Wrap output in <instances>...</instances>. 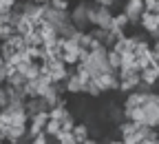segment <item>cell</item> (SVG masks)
I'll list each match as a JSON object with an SVG mask.
<instances>
[{"instance_id":"4","label":"cell","mask_w":159,"mask_h":144,"mask_svg":"<svg viewBox=\"0 0 159 144\" xmlns=\"http://www.w3.org/2000/svg\"><path fill=\"white\" fill-rule=\"evenodd\" d=\"M95 80H97L99 89H102V93H108V91L117 93V87H119L117 73H99V75H95Z\"/></svg>"},{"instance_id":"31","label":"cell","mask_w":159,"mask_h":144,"mask_svg":"<svg viewBox=\"0 0 159 144\" xmlns=\"http://www.w3.org/2000/svg\"><path fill=\"white\" fill-rule=\"evenodd\" d=\"M0 142H5V140H2V137H0Z\"/></svg>"},{"instance_id":"5","label":"cell","mask_w":159,"mask_h":144,"mask_svg":"<svg viewBox=\"0 0 159 144\" xmlns=\"http://www.w3.org/2000/svg\"><path fill=\"white\" fill-rule=\"evenodd\" d=\"M144 122L148 127L159 129V102H146L144 104Z\"/></svg>"},{"instance_id":"26","label":"cell","mask_w":159,"mask_h":144,"mask_svg":"<svg viewBox=\"0 0 159 144\" xmlns=\"http://www.w3.org/2000/svg\"><path fill=\"white\" fill-rule=\"evenodd\" d=\"M95 2H97L99 7H111V9H115V7L119 5V0H95Z\"/></svg>"},{"instance_id":"3","label":"cell","mask_w":159,"mask_h":144,"mask_svg":"<svg viewBox=\"0 0 159 144\" xmlns=\"http://www.w3.org/2000/svg\"><path fill=\"white\" fill-rule=\"evenodd\" d=\"M64 89H66L69 95H82V91H84V84H82V80L77 78L75 67H69V78L64 80Z\"/></svg>"},{"instance_id":"22","label":"cell","mask_w":159,"mask_h":144,"mask_svg":"<svg viewBox=\"0 0 159 144\" xmlns=\"http://www.w3.org/2000/svg\"><path fill=\"white\" fill-rule=\"evenodd\" d=\"M53 9H57V11H69L71 9V2H69V0H51V2H49Z\"/></svg>"},{"instance_id":"1","label":"cell","mask_w":159,"mask_h":144,"mask_svg":"<svg viewBox=\"0 0 159 144\" xmlns=\"http://www.w3.org/2000/svg\"><path fill=\"white\" fill-rule=\"evenodd\" d=\"M71 22L77 29H89V0H80L71 9Z\"/></svg>"},{"instance_id":"30","label":"cell","mask_w":159,"mask_h":144,"mask_svg":"<svg viewBox=\"0 0 159 144\" xmlns=\"http://www.w3.org/2000/svg\"><path fill=\"white\" fill-rule=\"evenodd\" d=\"M5 65V58H2V53H0V67H2Z\"/></svg>"},{"instance_id":"16","label":"cell","mask_w":159,"mask_h":144,"mask_svg":"<svg viewBox=\"0 0 159 144\" xmlns=\"http://www.w3.org/2000/svg\"><path fill=\"white\" fill-rule=\"evenodd\" d=\"M25 82H27L25 73H20V71H16L13 75H9V78H7V82H5V87H22Z\"/></svg>"},{"instance_id":"17","label":"cell","mask_w":159,"mask_h":144,"mask_svg":"<svg viewBox=\"0 0 159 144\" xmlns=\"http://www.w3.org/2000/svg\"><path fill=\"white\" fill-rule=\"evenodd\" d=\"M9 42L13 45V49H16V51H22V49H27L25 36H22V33H18V31H16V33H13V36L9 38Z\"/></svg>"},{"instance_id":"23","label":"cell","mask_w":159,"mask_h":144,"mask_svg":"<svg viewBox=\"0 0 159 144\" xmlns=\"http://www.w3.org/2000/svg\"><path fill=\"white\" fill-rule=\"evenodd\" d=\"M62 60H64L69 67H75L80 58H77V53H75V51H64V53H62Z\"/></svg>"},{"instance_id":"7","label":"cell","mask_w":159,"mask_h":144,"mask_svg":"<svg viewBox=\"0 0 159 144\" xmlns=\"http://www.w3.org/2000/svg\"><path fill=\"white\" fill-rule=\"evenodd\" d=\"M139 29H144L148 36L157 29V13H152V11H142V16H139Z\"/></svg>"},{"instance_id":"15","label":"cell","mask_w":159,"mask_h":144,"mask_svg":"<svg viewBox=\"0 0 159 144\" xmlns=\"http://www.w3.org/2000/svg\"><path fill=\"white\" fill-rule=\"evenodd\" d=\"M113 25H115V27H122V29L128 31L130 20H128V16H126L124 11H115V13H113Z\"/></svg>"},{"instance_id":"25","label":"cell","mask_w":159,"mask_h":144,"mask_svg":"<svg viewBox=\"0 0 159 144\" xmlns=\"http://www.w3.org/2000/svg\"><path fill=\"white\" fill-rule=\"evenodd\" d=\"M150 49H152V60L159 65V40H152V42H150Z\"/></svg>"},{"instance_id":"10","label":"cell","mask_w":159,"mask_h":144,"mask_svg":"<svg viewBox=\"0 0 159 144\" xmlns=\"http://www.w3.org/2000/svg\"><path fill=\"white\" fill-rule=\"evenodd\" d=\"M73 133H75V137H77V144H82V140L91 135V127L86 124V122H75Z\"/></svg>"},{"instance_id":"11","label":"cell","mask_w":159,"mask_h":144,"mask_svg":"<svg viewBox=\"0 0 159 144\" xmlns=\"http://www.w3.org/2000/svg\"><path fill=\"white\" fill-rule=\"evenodd\" d=\"M44 131H47V135H51L53 140H55V135L62 131V120H55V118H49L47 120V124H44Z\"/></svg>"},{"instance_id":"14","label":"cell","mask_w":159,"mask_h":144,"mask_svg":"<svg viewBox=\"0 0 159 144\" xmlns=\"http://www.w3.org/2000/svg\"><path fill=\"white\" fill-rule=\"evenodd\" d=\"M106 60H108L111 69H113V71L117 73V71H119V67H122V53H117V51L108 49V53H106Z\"/></svg>"},{"instance_id":"6","label":"cell","mask_w":159,"mask_h":144,"mask_svg":"<svg viewBox=\"0 0 159 144\" xmlns=\"http://www.w3.org/2000/svg\"><path fill=\"white\" fill-rule=\"evenodd\" d=\"M66 78H69V65L64 62L62 58L53 60V62H51V80L53 82H64Z\"/></svg>"},{"instance_id":"9","label":"cell","mask_w":159,"mask_h":144,"mask_svg":"<svg viewBox=\"0 0 159 144\" xmlns=\"http://www.w3.org/2000/svg\"><path fill=\"white\" fill-rule=\"evenodd\" d=\"M82 95H89V98H99V95H102V89H99V84H97L95 78H91L89 82H84V91H82Z\"/></svg>"},{"instance_id":"29","label":"cell","mask_w":159,"mask_h":144,"mask_svg":"<svg viewBox=\"0 0 159 144\" xmlns=\"http://www.w3.org/2000/svg\"><path fill=\"white\" fill-rule=\"evenodd\" d=\"M152 13H159V0L155 2V7H152Z\"/></svg>"},{"instance_id":"28","label":"cell","mask_w":159,"mask_h":144,"mask_svg":"<svg viewBox=\"0 0 159 144\" xmlns=\"http://www.w3.org/2000/svg\"><path fill=\"white\" fill-rule=\"evenodd\" d=\"M33 2H38V5H49L51 0H33Z\"/></svg>"},{"instance_id":"18","label":"cell","mask_w":159,"mask_h":144,"mask_svg":"<svg viewBox=\"0 0 159 144\" xmlns=\"http://www.w3.org/2000/svg\"><path fill=\"white\" fill-rule=\"evenodd\" d=\"M0 53H2V58H5V62L16 53V49H13V45L9 42V40H0Z\"/></svg>"},{"instance_id":"2","label":"cell","mask_w":159,"mask_h":144,"mask_svg":"<svg viewBox=\"0 0 159 144\" xmlns=\"http://www.w3.org/2000/svg\"><path fill=\"white\" fill-rule=\"evenodd\" d=\"M122 11L128 16L130 27H139V16H142V11H144V0H126Z\"/></svg>"},{"instance_id":"27","label":"cell","mask_w":159,"mask_h":144,"mask_svg":"<svg viewBox=\"0 0 159 144\" xmlns=\"http://www.w3.org/2000/svg\"><path fill=\"white\" fill-rule=\"evenodd\" d=\"M16 2H20V0H5V5H7V7H9V9H11V7H13V5H16Z\"/></svg>"},{"instance_id":"19","label":"cell","mask_w":159,"mask_h":144,"mask_svg":"<svg viewBox=\"0 0 159 144\" xmlns=\"http://www.w3.org/2000/svg\"><path fill=\"white\" fill-rule=\"evenodd\" d=\"M16 33V27L11 22H0V40H9Z\"/></svg>"},{"instance_id":"8","label":"cell","mask_w":159,"mask_h":144,"mask_svg":"<svg viewBox=\"0 0 159 144\" xmlns=\"http://www.w3.org/2000/svg\"><path fill=\"white\" fill-rule=\"evenodd\" d=\"M122 107H124V109L144 107V93H139V91H130V93H126L124 100H122Z\"/></svg>"},{"instance_id":"20","label":"cell","mask_w":159,"mask_h":144,"mask_svg":"<svg viewBox=\"0 0 159 144\" xmlns=\"http://www.w3.org/2000/svg\"><path fill=\"white\" fill-rule=\"evenodd\" d=\"M133 65H135V53L133 51H124L122 53V67L119 69H133Z\"/></svg>"},{"instance_id":"21","label":"cell","mask_w":159,"mask_h":144,"mask_svg":"<svg viewBox=\"0 0 159 144\" xmlns=\"http://www.w3.org/2000/svg\"><path fill=\"white\" fill-rule=\"evenodd\" d=\"M27 51H29V55H31V60H42L44 58V45L42 47H27Z\"/></svg>"},{"instance_id":"12","label":"cell","mask_w":159,"mask_h":144,"mask_svg":"<svg viewBox=\"0 0 159 144\" xmlns=\"http://www.w3.org/2000/svg\"><path fill=\"white\" fill-rule=\"evenodd\" d=\"M139 78H142V82H146V84H150V87H157L159 84V78L155 75V71L150 67H146V69L139 71Z\"/></svg>"},{"instance_id":"13","label":"cell","mask_w":159,"mask_h":144,"mask_svg":"<svg viewBox=\"0 0 159 144\" xmlns=\"http://www.w3.org/2000/svg\"><path fill=\"white\" fill-rule=\"evenodd\" d=\"M55 142L57 144H77V137H75V133L73 131H60L57 135H55Z\"/></svg>"},{"instance_id":"24","label":"cell","mask_w":159,"mask_h":144,"mask_svg":"<svg viewBox=\"0 0 159 144\" xmlns=\"http://www.w3.org/2000/svg\"><path fill=\"white\" fill-rule=\"evenodd\" d=\"M9 107V91L7 87H0V109H7Z\"/></svg>"}]
</instances>
